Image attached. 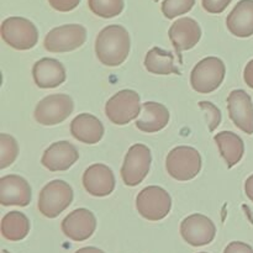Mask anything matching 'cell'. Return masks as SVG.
<instances>
[{"label": "cell", "mask_w": 253, "mask_h": 253, "mask_svg": "<svg viewBox=\"0 0 253 253\" xmlns=\"http://www.w3.org/2000/svg\"><path fill=\"white\" fill-rule=\"evenodd\" d=\"M130 48V35L121 25H109L96 36V57L106 67H119L123 64L128 57Z\"/></svg>", "instance_id": "1"}, {"label": "cell", "mask_w": 253, "mask_h": 253, "mask_svg": "<svg viewBox=\"0 0 253 253\" xmlns=\"http://www.w3.org/2000/svg\"><path fill=\"white\" fill-rule=\"evenodd\" d=\"M166 168L168 174L175 180H192L202 169V156L194 147L178 146L168 153L166 158Z\"/></svg>", "instance_id": "2"}, {"label": "cell", "mask_w": 253, "mask_h": 253, "mask_svg": "<svg viewBox=\"0 0 253 253\" xmlns=\"http://www.w3.org/2000/svg\"><path fill=\"white\" fill-rule=\"evenodd\" d=\"M73 202V189L61 179L47 183L39 195L40 212L48 219H54L63 212Z\"/></svg>", "instance_id": "3"}, {"label": "cell", "mask_w": 253, "mask_h": 253, "mask_svg": "<svg viewBox=\"0 0 253 253\" xmlns=\"http://www.w3.org/2000/svg\"><path fill=\"white\" fill-rule=\"evenodd\" d=\"M226 74L225 63L217 57H207L198 62L190 73V84L195 91L212 93L224 82Z\"/></svg>", "instance_id": "4"}, {"label": "cell", "mask_w": 253, "mask_h": 253, "mask_svg": "<svg viewBox=\"0 0 253 253\" xmlns=\"http://www.w3.org/2000/svg\"><path fill=\"white\" fill-rule=\"evenodd\" d=\"M136 209L143 219L160 221L169 214L172 198L167 190L157 185L146 187L136 198Z\"/></svg>", "instance_id": "5"}, {"label": "cell", "mask_w": 253, "mask_h": 253, "mask_svg": "<svg viewBox=\"0 0 253 253\" xmlns=\"http://www.w3.org/2000/svg\"><path fill=\"white\" fill-rule=\"evenodd\" d=\"M1 37L10 47L19 51H26L36 46L39 31L34 22L25 17H7L1 24Z\"/></svg>", "instance_id": "6"}, {"label": "cell", "mask_w": 253, "mask_h": 253, "mask_svg": "<svg viewBox=\"0 0 253 253\" xmlns=\"http://www.w3.org/2000/svg\"><path fill=\"white\" fill-rule=\"evenodd\" d=\"M142 105L140 95L135 90L124 89L111 96L105 104V114L113 124L123 126L140 115Z\"/></svg>", "instance_id": "7"}, {"label": "cell", "mask_w": 253, "mask_h": 253, "mask_svg": "<svg viewBox=\"0 0 253 253\" xmlns=\"http://www.w3.org/2000/svg\"><path fill=\"white\" fill-rule=\"evenodd\" d=\"M152 156L151 150L142 143H135L128 148L121 167V178L128 187L140 184L150 172Z\"/></svg>", "instance_id": "8"}, {"label": "cell", "mask_w": 253, "mask_h": 253, "mask_svg": "<svg viewBox=\"0 0 253 253\" xmlns=\"http://www.w3.org/2000/svg\"><path fill=\"white\" fill-rule=\"evenodd\" d=\"M73 99L67 94H52L46 96L35 108V120L43 126L61 124L73 113Z\"/></svg>", "instance_id": "9"}, {"label": "cell", "mask_w": 253, "mask_h": 253, "mask_svg": "<svg viewBox=\"0 0 253 253\" xmlns=\"http://www.w3.org/2000/svg\"><path fill=\"white\" fill-rule=\"evenodd\" d=\"M86 41V29L83 25L68 24L54 27L43 40L44 48L48 52H71L83 46Z\"/></svg>", "instance_id": "10"}, {"label": "cell", "mask_w": 253, "mask_h": 253, "mask_svg": "<svg viewBox=\"0 0 253 253\" xmlns=\"http://www.w3.org/2000/svg\"><path fill=\"white\" fill-rule=\"evenodd\" d=\"M180 235L190 246L202 247L211 244L216 235V227L211 219L203 214H193L180 224Z\"/></svg>", "instance_id": "11"}, {"label": "cell", "mask_w": 253, "mask_h": 253, "mask_svg": "<svg viewBox=\"0 0 253 253\" xmlns=\"http://www.w3.org/2000/svg\"><path fill=\"white\" fill-rule=\"evenodd\" d=\"M227 109L232 123L247 135H253V103L242 89H236L227 96Z\"/></svg>", "instance_id": "12"}, {"label": "cell", "mask_w": 253, "mask_h": 253, "mask_svg": "<svg viewBox=\"0 0 253 253\" xmlns=\"http://www.w3.org/2000/svg\"><path fill=\"white\" fill-rule=\"evenodd\" d=\"M62 231L68 239L82 242L93 236L96 229V217L90 210L77 209L62 221Z\"/></svg>", "instance_id": "13"}, {"label": "cell", "mask_w": 253, "mask_h": 253, "mask_svg": "<svg viewBox=\"0 0 253 253\" xmlns=\"http://www.w3.org/2000/svg\"><path fill=\"white\" fill-rule=\"evenodd\" d=\"M168 36L178 57H182L183 51H188L197 46L202 39V29L194 19L180 17L169 27Z\"/></svg>", "instance_id": "14"}, {"label": "cell", "mask_w": 253, "mask_h": 253, "mask_svg": "<svg viewBox=\"0 0 253 253\" xmlns=\"http://www.w3.org/2000/svg\"><path fill=\"white\" fill-rule=\"evenodd\" d=\"M31 202V187L25 178L7 174L0 178V204L2 207H27Z\"/></svg>", "instance_id": "15"}, {"label": "cell", "mask_w": 253, "mask_h": 253, "mask_svg": "<svg viewBox=\"0 0 253 253\" xmlns=\"http://www.w3.org/2000/svg\"><path fill=\"white\" fill-rule=\"evenodd\" d=\"M83 187L93 197H108L115 189V175L108 166L95 163L84 172Z\"/></svg>", "instance_id": "16"}, {"label": "cell", "mask_w": 253, "mask_h": 253, "mask_svg": "<svg viewBox=\"0 0 253 253\" xmlns=\"http://www.w3.org/2000/svg\"><path fill=\"white\" fill-rule=\"evenodd\" d=\"M78 160L79 152L76 146L68 141H58L44 151L41 163L51 172H61L69 169Z\"/></svg>", "instance_id": "17"}, {"label": "cell", "mask_w": 253, "mask_h": 253, "mask_svg": "<svg viewBox=\"0 0 253 253\" xmlns=\"http://www.w3.org/2000/svg\"><path fill=\"white\" fill-rule=\"evenodd\" d=\"M32 77L39 88H57L66 81V68L54 58H42L32 67Z\"/></svg>", "instance_id": "18"}, {"label": "cell", "mask_w": 253, "mask_h": 253, "mask_svg": "<svg viewBox=\"0 0 253 253\" xmlns=\"http://www.w3.org/2000/svg\"><path fill=\"white\" fill-rule=\"evenodd\" d=\"M71 133L79 142L95 145L103 138L104 126L96 116L86 113L79 114L72 120Z\"/></svg>", "instance_id": "19"}, {"label": "cell", "mask_w": 253, "mask_h": 253, "mask_svg": "<svg viewBox=\"0 0 253 253\" xmlns=\"http://www.w3.org/2000/svg\"><path fill=\"white\" fill-rule=\"evenodd\" d=\"M226 26L234 36L246 39L253 35V0H240L226 19Z\"/></svg>", "instance_id": "20"}, {"label": "cell", "mask_w": 253, "mask_h": 253, "mask_svg": "<svg viewBox=\"0 0 253 253\" xmlns=\"http://www.w3.org/2000/svg\"><path fill=\"white\" fill-rule=\"evenodd\" d=\"M169 121V111L163 104L157 101H146L142 104V114L136 121V127L142 132L155 133L163 130Z\"/></svg>", "instance_id": "21"}, {"label": "cell", "mask_w": 253, "mask_h": 253, "mask_svg": "<svg viewBox=\"0 0 253 253\" xmlns=\"http://www.w3.org/2000/svg\"><path fill=\"white\" fill-rule=\"evenodd\" d=\"M214 141L216 142L227 167L232 168L242 160L245 143L239 135L231 131H221L214 136Z\"/></svg>", "instance_id": "22"}, {"label": "cell", "mask_w": 253, "mask_h": 253, "mask_svg": "<svg viewBox=\"0 0 253 253\" xmlns=\"http://www.w3.org/2000/svg\"><path fill=\"white\" fill-rule=\"evenodd\" d=\"M145 67L150 73L158 76L180 74L174 66V56L161 47H153L147 52L145 57Z\"/></svg>", "instance_id": "23"}, {"label": "cell", "mask_w": 253, "mask_h": 253, "mask_svg": "<svg viewBox=\"0 0 253 253\" xmlns=\"http://www.w3.org/2000/svg\"><path fill=\"white\" fill-rule=\"evenodd\" d=\"M30 232V220L20 211H10L1 220V235L9 241H21Z\"/></svg>", "instance_id": "24"}, {"label": "cell", "mask_w": 253, "mask_h": 253, "mask_svg": "<svg viewBox=\"0 0 253 253\" xmlns=\"http://www.w3.org/2000/svg\"><path fill=\"white\" fill-rule=\"evenodd\" d=\"M90 11L103 19H111L124 10V0H88Z\"/></svg>", "instance_id": "25"}, {"label": "cell", "mask_w": 253, "mask_h": 253, "mask_svg": "<svg viewBox=\"0 0 253 253\" xmlns=\"http://www.w3.org/2000/svg\"><path fill=\"white\" fill-rule=\"evenodd\" d=\"M19 155V145L12 136L0 133V169H5L15 162Z\"/></svg>", "instance_id": "26"}, {"label": "cell", "mask_w": 253, "mask_h": 253, "mask_svg": "<svg viewBox=\"0 0 253 253\" xmlns=\"http://www.w3.org/2000/svg\"><path fill=\"white\" fill-rule=\"evenodd\" d=\"M195 0H163L162 12L167 19L184 15L193 9Z\"/></svg>", "instance_id": "27"}, {"label": "cell", "mask_w": 253, "mask_h": 253, "mask_svg": "<svg viewBox=\"0 0 253 253\" xmlns=\"http://www.w3.org/2000/svg\"><path fill=\"white\" fill-rule=\"evenodd\" d=\"M198 106L202 110L207 111V115L209 118V131L214 132L219 127L220 123H221V111H220V109L212 103H210V101H199Z\"/></svg>", "instance_id": "28"}, {"label": "cell", "mask_w": 253, "mask_h": 253, "mask_svg": "<svg viewBox=\"0 0 253 253\" xmlns=\"http://www.w3.org/2000/svg\"><path fill=\"white\" fill-rule=\"evenodd\" d=\"M232 0H202L203 7L210 14H221Z\"/></svg>", "instance_id": "29"}, {"label": "cell", "mask_w": 253, "mask_h": 253, "mask_svg": "<svg viewBox=\"0 0 253 253\" xmlns=\"http://www.w3.org/2000/svg\"><path fill=\"white\" fill-rule=\"evenodd\" d=\"M49 5L57 11H72L79 5L81 0H48Z\"/></svg>", "instance_id": "30"}, {"label": "cell", "mask_w": 253, "mask_h": 253, "mask_svg": "<svg viewBox=\"0 0 253 253\" xmlns=\"http://www.w3.org/2000/svg\"><path fill=\"white\" fill-rule=\"evenodd\" d=\"M224 253H253V249L245 242L234 241L227 245Z\"/></svg>", "instance_id": "31"}, {"label": "cell", "mask_w": 253, "mask_h": 253, "mask_svg": "<svg viewBox=\"0 0 253 253\" xmlns=\"http://www.w3.org/2000/svg\"><path fill=\"white\" fill-rule=\"evenodd\" d=\"M244 79L245 83H246L250 88L253 89V59L250 61L249 63L246 64V67H245Z\"/></svg>", "instance_id": "32"}, {"label": "cell", "mask_w": 253, "mask_h": 253, "mask_svg": "<svg viewBox=\"0 0 253 253\" xmlns=\"http://www.w3.org/2000/svg\"><path fill=\"white\" fill-rule=\"evenodd\" d=\"M245 192H246L247 198L253 202V174L250 175L245 182Z\"/></svg>", "instance_id": "33"}, {"label": "cell", "mask_w": 253, "mask_h": 253, "mask_svg": "<svg viewBox=\"0 0 253 253\" xmlns=\"http://www.w3.org/2000/svg\"><path fill=\"white\" fill-rule=\"evenodd\" d=\"M76 253H105L103 250H99L96 247H83V249L78 250Z\"/></svg>", "instance_id": "34"}, {"label": "cell", "mask_w": 253, "mask_h": 253, "mask_svg": "<svg viewBox=\"0 0 253 253\" xmlns=\"http://www.w3.org/2000/svg\"><path fill=\"white\" fill-rule=\"evenodd\" d=\"M1 253H10V252H7V251H6V250H2V251H1Z\"/></svg>", "instance_id": "35"}, {"label": "cell", "mask_w": 253, "mask_h": 253, "mask_svg": "<svg viewBox=\"0 0 253 253\" xmlns=\"http://www.w3.org/2000/svg\"><path fill=\"white\" fill-rule=\"evenodd\" d=\"M153 1H158V0H153Z\"/></svg>", "instance_id": "36"}, {"label": "cell", "mask_w": 253, "mask_h": 253, "mask_svg": "<svg viewBox=\"0 0 253 253\" xmlns=\"http://www.w3.org/2000/svg\"><path fill=\"white\" fill-rule=\"evenodd\" d=\"M199 253H207V252H199Z\"/></svg>", "instance_id": "37"}]
</instances>
